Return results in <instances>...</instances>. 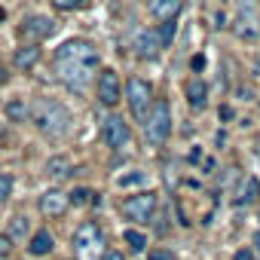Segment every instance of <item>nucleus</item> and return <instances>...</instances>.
<instances>
[{"instance_id": "nucleus-1", "label": "nucleus", "mask_w": 260, "mask_h": 260, "mask_svg": "<svg viewBox=\"0 0 260 260\" xmlns=\"http://www.w3.org/2000/svg\"><path fill=\"white\" fill-rule=\"evenodd\" d=\"M28 116L37 125V132H43L49 138H61L71 132V110L55 98H37L28 107Z\"/></svg>"}, {"instance_id": "nucleus-2", "label": "nucleus", "mask_w": 260, "mask_h": 260, "mask_svg": "<svg viewBox=\"0 0 260 260\" xmlns=\"http://www.w3.org/2000/svg\"><path fill=\"white\" fill-rule=\"evenodd\" d=\"M169 132H172V110H169L166 101H153L147 116H144V138H147V144L162 147Z\"/></svg>"}, {"instance_id": "nucleus-3", "label": "nucleus", "mask_w": 260, "mask_h": 260, "mask_svg": "<svg viewBox=\"0 0 260 260\" xmlns=\"http://www.w3.org/2000/svg\"><path fill=\"white\" fill-rule=\"evenodd\" d=\"M101 245H104V236H101V226L95 220H86V223L77 226V233H74V251H77V257L92 260V257L101 254Z\"/></svg>"}, {"instance_id": "nucleus-4", "label": "nucleus", "mask_w": 260, "mask_h": 260, "mask_svg": "<svg viewBox=\"0 0 260 260\" xmlns=\"http://www.w3.org/2000/svg\"><path fill=\"white\" fill-rule=\"evenodd\" d=\"M125 101H128V110H132L135 119H144L147 110H150V104H153V89H150V83L141 80V77H132V80L125 83Z\"/></svg>"}, {"instance_id": "nucleus-5", "label": "nucleus", "mask_w": 260, "mask_h": 260, "mask_svg": "<svg viewBox=\"0 0 260 260\" xmlns=\"http://www.w3.org/2000/svg\"><path fill=\"white\" fill-rule=\"evenodd\" d=\"M122 217L125 220H135V223H147L156 211V193H135L128 196L122 205H119Z\"/></svg>"}, {"instance_id": "nucleus-6", "label": "nucleus", "mask_w": 260, "mask_h": 260, "mask_svg": "<svg viewBox=\"0 0 260 260\" xmlns=\"http://www.w3.org/2000/svg\"><path fill=\"white\" fill-rule=\"evenodd\" d=\"M55 61H77V64H86V68H98V52L86 40H68V43L58 46Z\"/></svg>"}, {"instance_id": "nucleus-7", "label": "nucleus", "mask_w": 260, "mask_h": 260, "mask_svg": "<svg viewBox=\"0 0 260 260\" xmlns=\"http://www.w3.org/2000/svg\"><path fill=\"white\" fill-rule=\"evenodd\" d=\"M95 92H98V101H101L104 107H113V104L122 98V86H119L116 71H101V74H98V83H95Z\"/></svg>"}, {"instance_id": "nucleus-8", "label": "nucleus", "mask_w": 260, "mask_h": 260, "mask_svg": "<svg viewBox=\"0 0 260 260\" xmlns=\"http://www.w3.org/2000/svg\"><path fill=\"white\" fill-rule=\"evenodd\" d=\"M101 138H104V144L110 150L125 147L128 144V125H125V119L122 116H107L104 125H101Z\"/></svg>"}, {"instance_id": "nucleus-9", "label": "nucleus", "mask_w": 260, "mask_h": 260, "mask_svg": "<svg viewBox=\"0 0 260 260\" xmlns=\"http://www.w3.org/2000/svg\"><path fill=\"white\" fill-rule=\"evenodd\" d=\"M52 34H55V22L49 16H28L22 22V37L34 40V43H40V40H46Z\"/></svg>"}, {"instance_id": "nucleus-10", "label": "nucleus", "mask_w": 260, "mask_h": 260, "mask_svg": "<svg viewBox=\"0 0 260 260\" xmlns=\"http://www.w3.org/2000/svg\"><path fill=\"white\" fill-rule=\"evenodd\" d=\"M89 71H92V68L77 64V61H55V74H58V80L68 83L71 89H83L86 80H89Z\"/></svg>"}, {"instance_id": "nucleus-11", "label": "nucleus", "mask_w": 260, "mask_h": 260, "mask_svg": "<svg viewBox=\"0 0 260 260\" xmlns=\"http://www.w3.org/2000/svg\"><path fill=\"white\" fill-rule=\"evenodd\" d=\"M40 211L49 214V217L64 214V211H68V193H61V190H46V193L40 196Z\"/></svg>"}, {"instance_id": "nucleus-12", "label": "nucleus", "mask_w": 260, "mask_h": 260, "mask_svg": "<svg viewBox=\"0 0 260 260\" xmlns=\"http://www.w3.org/2000/svg\"><path fill=\"white\" fill-rule=\"evenodd\" d=\"M236 34H239L242 40H254V37L260 34V19H257V13H254V10H242V13H239Z\"/></svg>"}, {"instance_id": "nucleus-13", "label": "nucleus", "mask_w": 260, "mask_h": 260, "mask_svg": "<svg viewBox=\"0 0 260 260\" xmlns=\"http://www.w3.org/2000/svg\"><path fill=\"white\" fill-rule=\"evenodd\" d=\"M159 40H156V31H141L135 37V55L138 58H156L159 55Z\"/></svg>"}, {"instance_id": "nucleus-14", "label": "nucleus", "mask_w": 260, "mask_h": 260, "mask_svg": "<svg viewBox=\"0 0 260 260\" xmlns=\"http://www.w3.org/2000/svg\"><path fill=\"white\" fill-rule=\"evenodd\" d=\"M181 13V0H150V16L159 22H175Z\"/></svg>"}, {"instance_id": "nucleus-15", "label": "nucleus", "mask_w": 260, "mask_h": 260, "mask_svg": "<svg viewBox=\"0 0 260 260\" xmlns=\"http://www.w3.org/2000/svg\"><path fill=\"white\" fill-rule=\"evenodd\" d=\"M52 248H55V242H52V233H49V230H37V233L31 236L28 254H31V257H46V254H52Z\"/></svg>"}, {"instance_id": "nucleus-16", "label": "nucleus", "mask_w": 260, "mask_h": 260, "mask_svg": "<svg viewBox=\"0 0 260 260\" xmlns=\"http://www.w3.org/2000/svg\"><path fill=\"white\" fill-rule=\"evenodd\" d=\"M37 61H40V49H37V43L22 46V49L13 55V68H16V71H31Z\"/></svg>"}, {"instance_id": "nucleus-17", "label": "nucleus", "mask_w": 260, "mask_h": 260, "mask_svg": "<svg viewBox=\"0 0 260 260\" xmlns=\"http://www.w3.org/2000/svg\"><path fill=\"white\" fill-rule=\"evenodd\" d=\"M187 101H190V107H193V110H202V107L208 104V86H205L202 80H196V77H193V80L187 83Z\"/></svg>"}, {"instance_id": "nucleus-18", "label": "nucleus", "mask_w": 260, "mask_h": 260, "mask_svg": "<svg viewBox=\"0 0 260 260\" xmlns=\"http://www.w3.org/2000/svg\"><path fill=\"white\" fill-rule=\"evenodd\" d=\"M257 196H260V181H257L254 175H248V178L242 181V190H239V196H236V205H251V202H257Z\"/></svg>"}, {"instance_id": "nucleus-19", "label": "nucleus", "mask_w": 260, "mask_h": 260, "mask_svg": "<svg viewBox=\"0 0 260 260\" xmlns=\"http://www.w3.org/2000/svg\"><path fill=\"white\" fill-rule=\"evenodd\" d=\"M46 175L55 178V181H58V178H68V175H71V159H68V156H52V159L46 162Z\"/></svg>"}, {"instance_id": "nucleus-20", "label": "nucleus", "mask_w": 260, "mask_h": 260, "mask_svg": "<svg viewBox=\"0 0 260 260\" xmlns=\"http://www.w3.org/2000/svg\"><path fill=\"white\" fill-rule=\"evenodd\" d=\"M7 116L13 119V122H25L28 119V104L22 101V98H13V101H7Z\"/></svg>"}, {"instance_id": "nucleus-21", "label": "nucleus", "mask_w": 260, "mask_h": 260, "mask_svg": "<svg viewBox=\"0 0 260 260\" xmlns=\"http://www.w3.org/2000/svg\"><path fill=\"white\" fill-rule=\"evenodd\" d=\"M122 239H125V245L132 248L135 254H141V251L147 248V236H144V233H138V230H125V233H122Z\"/></svg>"}, {"instance_id": "nucleus-22", "label": "nucleus", "mask_w": 260, "mask_h": 260, "mask_svg": "<svg viewBox=\"0 0 260 260\" xmlns=\"http://www.w3.org/2000/svg\"><path fill=\"white\" fill-rule=\"evenodd\" d=\"M95 202V193L89 187H77L74 193H68V205H92Z\"/></svg>"}, {"instance_id": "nucleus-23", "label": "nucleus", "mask_w": 260, "mask_h": 260, "mask_svg": "<svg viewBox=\"0 0 260 260\" xmlns=\"http://www.w3.org/2000/svg\"><path fill=\"white\" fill-rule=\"evenodd\" d=\"M25 233H28V217H22V214H19V217H13V220H10V233H7V236L16 242V239H22Z\"/></svg>"}, {"instance_id": "nucleus-24", "label": "nucleus", "mask_w": 260, "mask_h": 260, "mask_svg": "<svg viewBox=\"0 0 260 260\" xmlns=\"http://www.w3.org/2000/svg\"><path fill=\"white\" fill-rule=\"evenodd\" d=\"M147 178H144V172H128V175H119L116 178V187H141Z\"/></svg>"}, {"instance_id": "nucleus-25", "label": "nucleus", "mask_w": 260, "mask_h": 260, "mask_svg": "<svg viewBox=\"0 0 260 260\" xmlns=\"http://www.w3.org/2000/svg\"><path fill=\"white\" fill-rule=\"evenodd\" d=\"M156 40H159V46L166 49V46L175 40V22H162V25H159V31H156Z\"/></svg>"}, {"instance_id": "nucleus-26", "label": "nucleus", "mask_w": 260, "mask_h": 260, "mask_svg": "<svg viewBox=\"0 0 260 260\" xmlns=\"http://www.w3.org/2000/svg\"><path fill=\"white\" fill-rule=\"evenodd\" d=\"M10 193H13V178L0 172V202H7V199H10Z\"/></svg>"}, {"instance_id": "nucleus-27", "label": "nucleus", "mask_w": 260, "mask_h": 260, "mask_svg": "<svg viewBox=\"0 0 260 260\" xmlns=\"http://www.w3.org/2000/svg\"><path fill=\"white\" fill-rule=\"evenodd\" d=\"M147 260H175V254H172L169 248H153V251L147 254Z\"/></svg>"}, {"instance_id": "nucleus-28", "label": "nucleus", "mask_w": 260, "mask_h": 260, "mask_svg": "<svg viewBox=\"0 0 260 260\" xmlns=\"http://www.w3.org/2000/svg\"><path fill=\"white\" fill-rule=\"evenodd\" d=\"M52 7H55V10H61V13H71V10H77V7H80V0H52Z\"/></svg>"}, {"instance_id": "nucleus-29", "label": "nucleus", "mask_w": 260, "mask_h": 260, "mask_svg": "<svg viewBox=\"0 0 260 260\" xmlns=\"http://www.w3.org/2000/svg\"><path fill=\"white\" fill-rule=\"evenodd\" d=\"M13 254V239L7 233H0V257H10Z\"/></svg>"}, {"instance_id": "nucleus-30", "label": "nucleus", "mask_w": 260, "mask_h": 260, "mask_svg": "<svg viewBox=\"0 0 260 260\" xmlns=\"http://www.w3.org/2000/svg\"><path fill=\"white\" fill-rule=\"evenodd\" d=\"M101 260H122L119 251H101Z\"/></svg>"}, {"instance_id": "nucleus-31", "label": "nucleus", "mask_w": 260, "mask_h": 260, "mask_svg": "<svg viewBox=\"0 0 260 260\" xmlns=\"http://www.w3.org/2000/svg\"><path fill=\"white\" fill-rule=\"evenodd\" d=\"M190 68H193V71H202V68H205V58H202V55H196V58L190 61Z\"/></svg>"}, {"instance_id": "nucleus-32", "label": "nucleus", "mask_w": 260, "mask_h": 260, "mask_svg": "<svg viewBox=\"0 0 260 260\" xmlns=\"http://www.w3.org/2000/svg\"><path fill=\"white\" fill-rule=\"evenodd\" d=\"M236 260H254V254L248 248H242V251H236Z\"/></svg>"}, {"instance_id": "nucleus-33", "label": "nucleus", "mask_w": 260, "mask_h": 260, "mask_svg": "<svg viewBox=\"0 0 260 260\" xmlns=\"http://www.w3.org/2000/svg\"><path fill=\"white\" fill-rule=\"evenodd\" d=\"M199 159H202V150H199V147H193V150H190V162H199Z\"/></svg>"}, {"instance_id": "nucleus-34", "label": "nucleus", "mask_w": 260, "mask_h": 260, "mask_svg": "<svg viewBox=\"0 0 260 260\" xmlns=\"http://www.w3.org/2000/svg\"><path fill=\"white\" fill-rule=\"evenodd\" d=\"M220 119H233V107H220Z\"/></svg>"}, {"instance_id": "nucleus-35", "label": "nucleus", "mask_w": 260, "mask_h": 260, "mask_svg": "<svg viewBox=\"0 0 260 260\" xmlns=\"http://www.w3.org/2000/svg\"><path fill=\"white\" fill-rule=\"evenodd\" d=\"M254 245H257V248H260V230H257V233H254Z\"/></svg>"}, {"instance_id": "nucleus-36", "label": "nucleus", "mask_w": 260, "mask_h": 260, "mask_svg": "<svg viewBox=\"0 0 260 260\" xmlns=\"http://www.w3.org/2000/svg\"><path fill=\"white\" fill-rule=\"evenodd\" d=\"M0 260H10V257H0Z\"/></svg>"}]
</instances>
